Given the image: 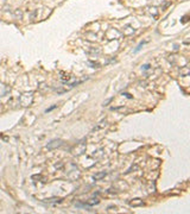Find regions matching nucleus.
Wrapping results in <instances>:
<instances>
[{
  "label": "nucleus",
  "mask_w": 190,
  "mask_h": 214,
  "mask_svg": "<svg viewBox=\"0 0 190 214\" xmlns=\"http://www.w3.org/2000/svg\"><path fill=\"white\" fill-rule=\"evenodd\" d=\"M19 104L23 106V107H29L32 105L34 102V92H26V93H23L20 97H19Z\"/></svg>",
  "instance_id": "obj_1"
},
{
  "label": "nucleus",
  "mask_w": 190,
  "mask_h": 214,
  "mask_svg": "<svg viewBox=\"0 0 190 214\" xmlns=\"http://www.w3.org/2000/svg\"><path fill=\"white\" fill-rule=\"evenodd\" d=\"M86 147H87L86 143H84V142H80L79 144H76V145L73 147V152H74V154H75L76 156H80V155L84 154Z\"/></svg>",
  "instance_id": "obj_2"
},
{
  "label": "nucleus",
  "mask_w": 190,
  "mask_h": 214,
  "mask_svg": "<svg viewBox=\"0 0 190 214\" xmlns=\"http://www.w3.org/2000/svg\"><path fill=\"white\" fill-rule=\"evenodd\" d=\"M62 145H63V140H61V139H54V140H51L50 143H48L46 149H48V150H55V149L61 147Z\"/></svg>",
  "instance_id": "obj_3"
},
{
  "label": "nucleus",
  "mask_w": 190,
  "mask_h": 214,
  "mask_svg": "<svg viewBox=\"0 0 190 214\" xmlns=\"http://www.w3.org/2000/svg\"><path fill=\"white\" fill-rule=\"evenodd\" d=\"M80 176H81V174H80V171L76 169V170H71L69 174H68V177H69V180H71V181H75V180H77V178H80Z\"/></svg>",
  "instance_id": "obj_4"
},
{
  "label": "nucleus",
  "mask_w": 190,
  "mask_h": 214,
  "mask_svg": "<svg viewBox=\"0 0 190 214\" xmlns=\"http://www.w3.org/2000/svg\"><path fill=\"white\" fill-rule=\"evenodd\" d=\"M129 205L131 207H140V206L144 205V201L141 199H133V200L129 201Z\"/></svg>",
  "instance_id": "obj_5"
},
{
  "label": "nucleus",
  "mask_w": 190,
  "mask_h": 214,
  "mask_svg": "<svg viewBox=\"0 0 190 214\" xmlns=\"http://www.w3.org/2000/svg\"><path fill=\"white\" fill-rule=\"evenodd\" d=\"M106 126H107V120H106V119H104V120H101L100 123H99V125H96V126H95L93 130H94V131H98V130L104 129V127H106Z\"/></svg>",
  "instance_id": "obj_6"
},
{
  "label": "nucleus",
  "mask_w": 190,
  "mask_h": 214,
  "mask_svg": "<svg viewBox=\"0 0 190 214\" xmlns=\"http://www.w3.org/2000/svg\"><path fill=\"white\" fill-rule=\"evenodd\" d=\"M190 74V70H189V68L188 67H183V68H181V70H179V75L182 76V77H185V76H188Z\"/></svg>",
  "instance_id": "obj_7"
},
{
  "label": "nucleus",
  "mask_w": 190,
  "mask_h": 214,
  "mask_svg": "<svg viewBox=\"0 0 190 214\" xmlns=\"http://www.w3.org/2000/svg\"><path fill=\"white\" fill-rule=\"evenodd\" d=\"M134 32V29H132L130 25H127L125 29H124V35H126V36H130V35H132Z\"/></svg>",
  "instance_id": "obj_8"
},
{
  "label": "nucleus",
  "mask_w": 190,
  "mask_h": 214,
  "mask_svg": "<svg viewBox=\"0 0 190 214\" xmlns=\"http://www.w3.org/2000/svg\"><path fill=\"white\" fill-rule=\"evenodd\" d=\"M106 175H107V172H106V171H102V172H99V174H95V175L93 176V178H94L95 181H98V180H101V178H104Z\"/></svg>",
  "instance_id": "obj_9"
},
{
  "label": "nucleus",
  "mask_w": 190,
  "mask_h": 214,
  "mask_svg": "<svg viewBox=\"0 0 190 214\" xmlns=\"http://www.w3.org/2000/svg\"><path fill=\"white\" fill-rule=\"evenodd\" d=\"M99 202H100V200H98V199H90V200L87 201L86 205H87L88 207H91V206H94V205H98Z\"/></svg>",
  "instance_id": "obj_10"
},
{
  "label": "nucleus",
  "mask_w": 190,
  "mask_h": 214,
  "mask_svg": "<svg viewBox=\"0 0 190 214\" xmlns=\"http://www.w3.org/2000/svg\"><path fill=\"white\" fill-rule=\"evenodd\" d=\"M13 16H14L17 19H21V18H23V11L19 10V9H17V10L13 11Z\"/></svg>",
  "instance_id": "obj_11"
},
{
  "label": "nucleus",
  "mask_w": 190,
  "mask_h": 214,
  "mask_svg": "<svg viewBox=\"0 0 190 214\" xmlns=\"http://www.w3.org/2000/svg\"><path fill=\"white\" fill-rule=\"evenodd\" d=\"M102 155H104L102 150H98V151H94V154H93V156H94V157H96V158H100V157H102Z\"/></svg>",
  "instance_id": "obj_12"
},
{
  "label": "nucleus",
  "mask_w": 190,
  "mask_h": 214,
  "mask_svg": "<svg viewBox=\"0 0 190 214\" xmlns=\"http://www.w3.org/2000/svg\"><path fill=\"white\" fill-rule=\"evenodd\" d=\"M149 10H150V13H151V14H153V16H157L158 11H157V9H156V7H149Z\"/></svg>",
  "instance_id": "obj_13"
},
{
  "label": "nucleus",
  "mask_w": 190,
  "mask_h": 214,
  "mask_svg": "<svg viewBox=\"0 0 190 214\" xmlns=\"http://www.w3.org/2000/svg\"><path fill=\"white\" fill-rule=\"evenodd\" d=\"M45 202H48V203H56V202H61V200H56V199H46V201Z\"/></svg>",
  "instance_id": "obj_14"
},
{
  "label": "nucleus",
  "mask_w": 190,
  "mask_h": 214,
  "mask_svg": "<svg viewBox=\"0 0 190 214\" xmlns=\"http://www.w3.org/2000/svg\"><path fill=\"white\" fill-rule=\"evenodd\" d=\"M88 63H89L90 66H93V68H99V67H100V64H99V63H94V62H91V61H89Z\"/></svg>",
  "instance_id": "obj_15"
},
{
  "label": "nucleus",
  "mask_w": 190,
  "mask_h": 214,
  "mask_svg": "<svg viewBox=\"0 0 190 214\" xmlns=\"http://www.w3.org/2000/svg\"><path fill=\"white\" fill-rule=\"evenodd\" d=\"M150 68H151V67H150V64H144V66L141 67V69H143V70H147V69H150Z\"/></svg>",
  "instance_id": "obj_16"
},
{
  "label": "nucleus",
  "mask_w": 190,
  "mask_h": 214,
  "mask_svg": "<svg viewBox=\"0 0 190 214\" xmlns=\"http://www.w3.org/2000/svg\"><path fill=\"white\" fill-rule=\"evenodd\" d=\"M36 13H37V11H34V12H32V13H31V16H30V18H31V19H34V18H35V17H36Z\"/></svg>",
  "instance_id": "obj_17"
},
{
  "label": "nucleus",
  "mask_w": 190,
  "mask_h": 214,
  "mask_svg": "<svg viewBox=\"0 0 190 214\" xmlns=\"http://www.w3.org/2000/svg\"><path fill=\"white\" fill-rule=\"evenodd\" d=\"M186 21H188V16H184L182 18V23H186Z\"/></svg>",
  "instance_id": "obj_18"
},
{
  "label": "nucleus",
  "mask_w": 190,
  "mask_h": 214,
  "mask_svg": "<svg viewBox=\"0 0 190 214\" xmlns=\"http://www.w3.org/2000/svg\"><path fill=\"white\" fill-rule=\"evenodd\" d=\"M12 9H11V6H5L4 7V11H11Z\"/></svg>",
  "instance_id": "obj_19"
},
{
  "label": "nucleus",
  "mask_w": 190,
  "mask_h": 214,
  "mask_svg": "<svg viewBox=\"0 0 190 214\" xmlns=\"http://www.w3.org/2000/svg\"><path fill=\"white\" fill-rule=\"evenodd\" d=\"M56 107H57V106H56V105H55V106H52V107H50V108H48V110H46V111H45V112H50V111H52V110H54V108H56Z\"/></svg>",
  "instance_id": "obj_20"
},
{
  "label": "nucleus",
  "mask_w": 190,
  "mask_h": 214,
  "mask_svg": "<svg viewBox=\"0 0 190 214\" xmlns=\"http://www.w3.org/2000/svg\"><path fill=\"white\" fill-rule=\"evenodd\" d=\"M124 95H126V98H129V99H132V97H131V94H129V93H125Z\"/></svg>",
  "instance_id": "obj_21"
}]
</instances>
